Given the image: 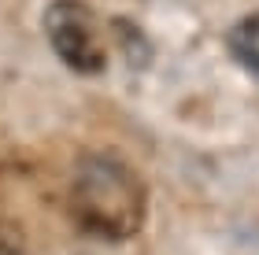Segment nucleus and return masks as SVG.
Masks as SVG:
<instances>
[{"instance_id": "nucleus-2", "label": "nucleus", "mask_w": 259, "mask_h": 255, "mask_svg": "<svg viewBox=\"0 0 259 255\" xmlns=\"http://www.w3.org/2000/svg\"><path fill=\"white\" fill-rule=\"evenodd\" d=\"M45 26H49L56 56L78 74H100L104 71V44L93 26V11L81 0H56L45 11Z\"/></svg>"}, {"instance_id": "nucleus-1", "label": "nucleus", "mask_w": 259, "mask_h": 255, "mask_svg": "<svg viewBox=\"0 0 259 255\" xmlns=\"http://www.w3.org/2000/svg\"><path fill=\"white\" fill-rule=\"evenodd\" d=\"M145 211V185L126 163L108 156H89L78 163L74 185H70V215L85 233L104 240H126L141 229Z\"/></svg>"}, {"instance_id": "nucleus-3", "label": "nucleus", "mask_w": 259, "mask_h": 255, "mask_svg": "<svg viewBox=\"0 0 259 255\" xmlns=\"http://www.w3.org/2000/svg\"><path fill=\"white\" fill-rule=\"evenodd\" d=\"M230 48H233V56H237L252 74H259V11L248 15V19H241L237 26H233Z\"/></svg>"}]
</instances>
